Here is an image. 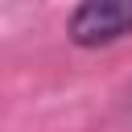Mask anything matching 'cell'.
Returning a JSON list of instances; mask_svg holds the SVG:
<instances>
[{"label":"cell","instance_id":"cell-1","mask_svg":"<svg viewBox=\"0 0 132 132\" xmlns=\"http://www.w3.org/2000/svg\"><path fill=\"white\" fill-rule=\"evenodd\" d=\"M70 41L78 45H107L132 33V0H87L70 12Z\"/></svg>","mask_w":132,"mask_h":132}]
</instances>
